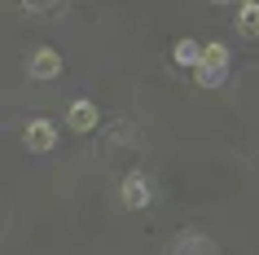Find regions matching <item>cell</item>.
<instances>
[{"instance_id": "obj_1", "label": "cell", "mask_w": 259, "mask_h": 255, "mask_svg": "<svg viewBox=\"0 0 259 255\" xmlns=\"http://www.w3.org/2000/svg\"><path fill=\"white\" fill-rule=\"evenodd\" d=\"M22 141H27V150L44 154V150H53V141H57V128H53L49 119H35V123H27V132H22Z\"/></svg>"}, {"instance_id": "obj_2", "label": "cell", "mask_w": 259, "mask_h": 255, "mask_svg": "<svg viewBox=\"0 0 259 255\" xmlns=\"http://www.w3.org/2000/svg\"><path fill=\"white\" fill-rule=\"evenodd\" d=\"M66 123H70V132H93L97 128V106L93 101H75L70 115H66Z\"/></svg>"}, {"instance_id": "obj_3", "label": "cell", "mask_w": 259, "mask_h": 255, "mask_svg": "<svg viewBox=\"0 0 259 255\" xmlns=\"http://www.w3.org/2000/svg\"><path fill=\"white\" fill-rule=\"evenodd\" d=\"M57 70H62V57H57L53 49H40V53L31 57V75H35V80H53Z\"/></svg>"}, {"instance_id": "obj_4", "label": "cell", "mask_w": 259, "mask_h": 255, "mask_svg": "<svg viewBox=\"0 0 259 255\" xmlns=\"http://www.w3.org/2000/svg\"><path fill=\"white\" fill-rule=\"evenodd\" d=\"M123 202H127L132 211H141V207L150 202V185H145L141 176H127V180H123Z\"/></svg>"}, {"instance_id": "obj_5", "label": "cell", "mask_w": 259, "mask_h": 255, "mask_svg": "<svg viewBox=\"0 0 259 255\" xmlns=\"http://www.w3.org/2000/svg\"><path fill=\"white\" fill-rule=\"evenodd\" d=\"M171 57H176V66H193V70H198V66H202V44H198V40H180Z\"/></svg>"}, {"instance_id": "obj_6", "label": "cell", "mask_w": 259, "mask_h": 255, "mask_svg": "<svg viewBox=\"0 0 259 255\" xmlns=\"http://www.w3.org/2000/svg\"><path fill=\"white\" fill-rule=\"evenodd\" d=\"M237 31L255 40L259 35V5H242V14H237Z\"/></svg>"}, {"instance_id": "obj_7", "label": "cell", "mask_w": 259, "mask_h": 255, "mask_svg": "<svg viewBox=\"0 0 259 255\" xmlns=\"http://www.w3.org/2000/svg\"><path fill=\"white\" fill-rule=\"evenodd\" d=\"M202 66L206 70H224L229 66V49H224V44H206L202 49Z\"/></svg>"}, {"instance_id": "obj_8", "label": "cell", "mask_w": 259, "mask_h": 255, "mask_svg": "<svg viewBox=\"0 0 259 255\" xmlns=\"http://www.w3.org/2000/svg\"><path fill=\"white\" fill-rule=\"evenodd\" d=\"M193 80L202 84V88H215V84H224V70H206V66H198V70H193Z\"/></svg>"}]
</instances>
